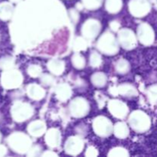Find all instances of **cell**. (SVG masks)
Instances as JSON below:
<instances>
[{"label": "cell", "mask_w": 157, "mask_h": 157, "mask_svg": "<svg viewBox=\"0 0 157 157\" xmlns=\"http://www.w3.org/2000/svg\"><path fill=\"white\" fill-rule=\"evenodd\" d=\"M14 1H16V0H14Z\"/></svg>", "instance_id": "6da1fadb"}]
</instances>
